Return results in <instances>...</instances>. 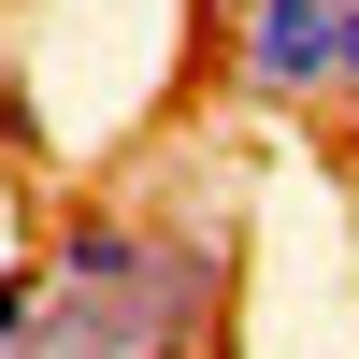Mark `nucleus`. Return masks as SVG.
<instances>
[{"label": "nucleus", "mask_w": 359, "mask_h": 359, "mask_svg": "<svg viewBox=\"0 0 359 359\" xmlns=\"http://www.w3.org/2000/svg\"><path fill=\"white\" fill-rule=\"evenodd\" d=\"M216 331V245L158 216H72L43 259V316H29L0 359H187Z\"/></svg>", "instance_id": "obj_1"}, {"label": "nucleus", "mask_w": 359, "mask_h": 359, "mask_svg": "<svg viewBox=\"0 0 359 359\" xmlns=\"http://www.w3.org/2000/svg\"><path fill=\"white\" fill-rule=\"evenodd\" d=\"M230 86L273 101V115L359 101V0H245V29H230Z\"/></svg>", "instance_id": "obj_2"}]
</instances>
